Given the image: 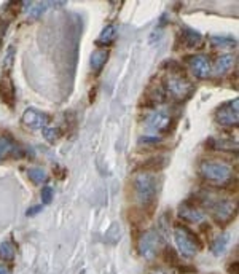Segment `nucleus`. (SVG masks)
<instances>
[{
    "instance_id": "ddd939ff",
    "label": "nucleus",
    "mask_w": 239,
    "mask_h": 274,
    "mask_svg": "<svg viewBox=\"0 0 239 274\" xmlns=\"http://www.w3.org/2000/svg\"><path fill=\"white\" fill-rule=\"evenodd\" d=\"M0 99L5 104L8 109H15L16 106V91H15V84L10 77V73H4L0 77Z\"/></svg>"
},
{
    "instance_id": "39448f33",
    "label": "nucleus",
    "mask_w": 239,
    "mask_h": 274,
    "mask_svg": "<svg viewBox=\"0 0 239 274\" xmlns=\"http://www.w3.org/2000/svg\"><path fill=\"white\" fill-rule=\"evenodd\" d=\"M163 245H164V239L160 234V231L150 230L141 236L139 242H137V249H139V253L145 260H153L156 255H158Z\"/></svg>"
},
{
    "instance_id": "f704fd0d",
    "label": "nucleus",
    "mask_w": 239,
    "mask_h": 274,
    "mask_svg": "<svg viewBox=\"0 0 239 274\" xmlns=\"http://www.w3.org/2000/svg\"><path fill=\"white\" fill-rule=\"evenodd\" d=\"M212 274H217V272H212Z\"/></svg>"
},
{
    "instance_id": "c756f323",
    "label": "nucleus",
    "mask_w": 239,
    "mask_h": 274,
    "mask_svg": "<svg viewBox=\"0 0 239 274\" xmlns=\"http://www.w3.org/2000/svg\"><path fill=\"white\" fill-rule=\"evenodd\" d=\"M226 271H228V274H239V263H237V260H233L231 263H228Z\"/></svg>"
},
{
    "instance_id": "6e6552de",
    "label": "nucleus",
    "mask_w": 239,
    "mask_h": 274,
    "mask_svg": "<svg viewBox=\"0 0 239 274\" xmlns=\"http://www.w3.org/2000/svg\"><path fill=\"white\" fill-rule=\"evenodd\" d=\"M171 123H172V115L166 109H158L147 117V128L155 132H160V134H164V132L169 131Z\"/></svg>"
},
{
    "instance_id": "20e7f679",
    "label": "nucleus",
    "mask_w": 239,
    "mask_h": 274,
    "mask_svg": "<svg viewBox=\"0 0 239 274\" xmlns=\"http://www.w3.org/2000/svg\"><path fill=\"white\" fill-rule=\"evenodd\" d=\"M164 89H166V94H171L176 101H187L195 93V84L183 75V72L169 73L164 83Z\"/></svg>"
},
{
    "instance_id": "cd10ccee",
    "label": "nucleus",
    "mask_w": 239,
    "mask_h": 274,
    "mask_svg": "<svg viewBox=\"0 0 239 274\" xmlns=\"http://www.w3.org/2000/svg\"><path fill=\"white\" fill-rule=\"evenodd\" d=\"M210 43L214 46H236V40L231 39V37H220V35H214L210 37Z\"/></svg>"
},
{
    "instance_id": "4be33fe9",
    "label": "nucleus",
    "mask_w": 239,
    "mask_h": 274,
    "mask_svg": "<svg viewBox=\"0 0 239 274\" xmlns=\"http://www.w3.org/2000/svg\"><path fill=\"white\" fill-rule=\"evenodd\" d=\"M206 145H209V148H218V150H234V152L237 150L236 142H231V140H218L214 137L207 139Z\"/></svg>"
},
{
    "instance_id": "dca6fc26",
    "label": "nucleus",
    "mask_w": 239,
    "mask_h": 274,
    "mask_svg": "<svg viewBox=\"0 0 239 274\" xmlns=\"http://www.w3.org/2000/svg\"><path fill=\"white\" fill-rule=\"evenodd\" d=\"M179 37H180L182 46H185V48H195V46H198L203 42V35L195 29H183L180 31Z\"/></svg>"
},
{
    "instance_id": "0eeeda50",
    "label": "nucleus",
    "mask_w": 239,
    "mask_h": 274,
    "mask_svg": "<svg viewBox=\"0 0 239 274\" xmlns=\"http://www.w3.org/2000/svg\"><path fill=\"white\" fill-rule=\"evenodd\" d=\"M210 212H212V219L218 225H228L236 217V203L229 201V200H220L214 201V204L209 207Z\"/></svg>"
},
{
    "instance_id": "5701e85b",
    "label": "nucleus",
    "mask_w": 239,
    "mask_h": 274,
    "mask_svg": "<svg viewBox=\"0 0 239 274\" xmlns=\"http://www.w3.org/2000/svg\"><path fill=\"white\" fill-rule=\"evenodd\" d=\"M226 244H228V236L226 234H220L214 239V242L210 244V250H212L214 255H222L226 249Z\"/></svg>"
},
{
    "instance_id": "bb28decb",
    "label": "nucleus",
    "mask_w": 239,
    "mask_h": 274,
    "mask_svg": "<svg viewBox=\"0 0 239 274\" xmlns=\"http://www.w3.org/2000/svg\"><path fill=\"white\" fill-rule=\"evenodd\" d=\"M15 56H16V50L15 46L10 45L8 46V50L5 53V59H4V73H10L12 67H13V62H15Z\"/></svg>"
},
{
    "instance_id": "423d86ee",
    "label": "nucleus",
    "mask_w": 239,
    "mask_h": 274,
    "mask_svg": "<svg viewBox=\"0 0 239 274\" xmlns=\"http://www.w3.org/2000/svg\"><path fill=\"white\" fill-rule=\"evenodd\" d=\"M215 121L218 123L220 126H237V121H239V99H233L229 102L222 104L217 110H215V115H214Z\"/></svg>"
},
{
    "instance_id": "f257e3e1",
    "label": "nucleus",
    "mask_w": 239,
    "mask_h": 274,
    "mask_svg": "<svg viewBox=\"0 0 239 274\" xmlns=\"http://www.w3.org/2000/svg\"><path fill=\"white\" fill-rule=\"evenodd\" d=\"M158 190H160V178L155 174L139 172L133 178V192L134 200L139 204V209L152 217L156 206H158Z\"/></svg>"
},
{
    "instance_id": "b1692460",
    "label": "nucleus",
    "mask_w": 239,
    "mask_h": 274,
    "mask_svg": "<svg viewBox=\"0 0 239 274\" xmlns=\"http://www.w3.org/2000/svg\"><path fill=\"white\" fill-rule=\"evenodd\" d=\"M163 260L172 264V266H179L180 258H179V253L176 252V249H172L171 245H164L163 249Z\"/></svg>"
},
{
    "instance_id": "2f4dec72",
    "label": "nucleus",
    "mask_w": 239,
    "mask_h": 274,
    "mask_svg": "<svg viewBox=\"0 0 239 274\" xmlns=\"http://www.w3.org/2000/svg\"><path fill=\"white\" fill-rule=\"evenodd\" d=\"M42 211H43L42 204H40V206H32L31 209H27L26 215H27V217H34V215H37V214H40Z\"/></svg>"
},
{
    "instance_id": "4468645a",
    "label": "nucleus",
    "mask_w": 239,
    "mask_h": 274,
    "mask_svg": "<svg viewBox=\"0 0 239 274\" xmlns=\"http://www.w3.org/2000/svg\"><path fill=\"white\" fill-rule=\"evenodd\" d=\"M179 217L187 223H199L203 222L204 214L201 207H198L191 200H187L179 206Z\"/></svg>"
},
{
    "instance_id": "a878e982",
    "label": "nucleus",
    "mask_w": 239,
    "mask_h": 274,
    "mask_svg": "<svg viewBox=\"0 0 239 274\" xmlns=\"http://www.w3.org/2000/svg\"><path fill=\"white\" fill-rule=\"evenodd\" d=\"M62 136V131L59 128H43V137L48 144H56Z\"/></svg>"
},
{
    "instance_id": "7c9ffc66",
    "label": "nucleus",
    "mask_w": 239,
    "mask_h": 274,
    "mask_svg": "<svg viewBox=\"0 0 239 274\" xmlns=\"http://www.w3.org/2000/svg\"><path fill=\"white\" fill-rule=\"evenodd\" d=\"M8 24H10V21H8L4 15L0 16V37L5 35V32H7V29H8Z\"/></svg>"
},
{
    "instance_id": "473e14b6",
    "label": "nucleus",
    "mask_w": 239,
    "mask_h": 274,
    "mask_svg": "<svg viewBox=\"0 0 239 274\" xmlns=\"http://www.w3.org/2000/svg\"><path fill=\"white\" fill-rule=\"evenodd\" d=\"M160 137L158 136H153V137H150V136H144L142 139H141V142H144V144H156V142H160Z\"/></svg>"
},
{
    "instance_id": "412c9836",
    "label": "nucleus",
    "mask_w": 239,
    "mask_h": 274,
    "mask_svg": "<svg viewBox=\"0 0 239 274\" xmlns=\"http://www.w3.org/2000/svg\"><path fill=\"white\" fill-rule=\"evenodd\" d=\"M15 244L12 241H4L0 244V260L2 261H13L15 260Z\"/></svg>"
},
{
    "instance_id": "6ab92c4d",
    "label": "nucleus",
    "mask_w": 239,
    "mask_h": 274,
    "mask_svg": "<svg viewBox=\"0 0 239 274\" xmlns=\"http://www.w3.org/2000/svg\"><path fill=\"white\" fill-rule=\"evenodd\" d=\"M107 59H108V51L107 50H96V51H93V54H91V58H89L91 69L99 72L105 65Z\"/></svg>"
},
{
    "instance_id": "a211bd4d",
    "label": "nucleus",
    "mask_w": 239,
    "mask_h": 274,
    "mask_svg": "<svg viewBox=\"0 0 239 274\" xmlns=\"http://www.w3.org/2000/svg\"><path fill=\"white\" fill-rule=\"evenodd\" d=\"M234 65V56L233 54H223L220 56L215 62V73L218 77H223L226 72L231 70V67Z\"/></svg>"
},
{
    "instance_id": "c85d7f7f",
    "label": "nucleus",
    "mask_w": 239,
    "mask_h": 274,
    "mask_svg": "<svg viewBox=\"0 0 239 274\" xmlns=\"http://www.w3.org/2000/svg\"><path fill=\"white\" fill-rule=\"evenodd\" d=\"M40 196H42V203H43V204H51V201H53V196H54L53 188H51L50 185H45V187L42 188V193H40Z\"/></svg>"
},
{
    "instance_id": "f03ea898",
    "label": "nucleus",
    "mask_w": 239,
    "mask_h": 274,
    "mask_svg": "<svg viewBox=\"0 0 239 274\" xmlns=\"http://www.w3.org/2000/svg\"><path fill=\"white\" fill-rule=\"evenodd\" d=\"M199 175L204 178L210 187L223 188L233 180V169L223 161H214V159H203L199 163Z\"/></svg>"
},
{
    "instance_id": "f3484780",
    "label": "nucleus",
    "mask_w": 239,
    "mask_h": 274,
    "mask_svg": "<svg viewBox=\"0 0 239 274\" xmlns=\"http://www.w3.org/2000/svg\"><path fill=\"white\" fill-rule=\"evenodd\" d=\"M115 39H116V26L108 24L104 27L102 32H100L99 39L96 40V45L97 46H108L115 42Z\"/></svg>"
},
{
    "instance_id": "aec40b11",
    "label": "nucleus",
    "mask_w": 239,
    "mask_h": 274,
    "mask_svg": "<svg viewBox=\"0 0 239 274\" xmlns=\"http://www.w3.org/2000/svg\"><path fill=\"white\" fill-rule=\"evenodd\" d=\"M27 175H29V180L32 184H35V185L47 184V180H48V174L42 167H31V169H27Z\"/></svg>"
},
{
    "instance_id": "9d476101",
    "label": "nucleus",
    "mask_w": 239,
    "mask_h": 274,
    "mask_svg": "<svg viewBox=\"0 0 239 274\" xmlns=\"http://www.w3.org/2000/svg\"><path fill=\"white\" fill-rule=\"evenodd\" d=\"M50 115H47L45 112H40V110H37V109H26L24 113H23V117H21V121H23V125L26 128H29V129H43V128H47L48 126V123H50Z\"/></svg>"
},
{
    "instance_id": "f8f14e48",
    "label": "nucleus",
    "mask_w": 239,
    "mask_h": 274,
    "mask_svg": "<svg viewBox=\"0 0 239 274\" xmlns=\"http://www.w3.org/2000/svg\"><path fill=\"white\" fill-rule=\"evenodd\" d=\"M187 64H188L191 73L195 75L196 78H201V80L207 78L209 75H210V70H212L209 59L206 58V56H203V54L187 56Z\"/></svg>"
},
{
    "instance_id": "1a4fd4ad",
    "label": "nucleus",
    "mask_w": 239,
    "mask_h": 274,
    "mask_svg": "<svg viewBox=\"0 0 239 274\" xmlns=\"http://www.w3.org/2000/svg\"><path fill=\"white\" fill-rule=\"evenodd\" d=\"M166 89H164V84H161L160 81H156V83H152L147 86L145 93H144V96H142V101L141 104L144 107H156V106H160V104H163L164 101H166Z\"/></svg>"
},
{
    "instance_id": "2eb2a0df",
    "label": "nucleus",
    "mask_w": 239,
    "mask_h": 274,
    "mask_svg": "<svg viewBox=\"0 0 239 274\" xmlns=\"http://www.w3.org/2000/svg\"><path fill=\"white\" fill-rule=\"evenodd\" d=\"M168 163H169V159L166 155H156V156H152L149 159H145V161H142L139 166V171L155 174V172L163 171V169L168 166Z\"/></svg>"
},
{
    "instance_id": "7ed1b4c3",
    "label": "nucleus",
    "mask_w": 239,
    "mask_h": 274,
    "mask_svg": "<svg viewBox=\"0 0 239 274\" xmlns=\"http://www.w3.org/2000/svg\"><path fill=\"white\" fill-rule=\"evenodd\" d=\"M174 239H176L179 252L187 258H193L199 250L204 249V244L199 239V236L183 223L174 225Z\"/></svg>"
},
{
    "instance_id": "72a5a7b5",
    "label": "nucleus",
    "mask_w": 239,
    "mask_h": 274,
    "mask_svg": "<svg viewBox=\"0 0 239 274\" xmlns=\"http://www.w3.org/2000/svg\"><path fill=\"white\" fill-rule=\"evenodd\" d=\"M0 274H12V268L7 266L4 263H0Z\"/></svg>"
},
{
    "instance_id": "393cba45",
    "label": "nucleus",
    "mask_w": 239,
    "mask_h": 274,
    "mask_svg": "<svg viewBox=\"0 0 239 274\" xmlns=\"http://www.w3.org/2000/svg\"><path fill=\"white\" fill-rule=\"evenodd\" d=\"M47 2H31L29 4V8H27V15H29L32 20H39V18L45 13V10H47Z\"/></svg>"
},
{
    "instance_id": "9b49d317",
    "label": "nucleus",
    "mask_w": 239,
    "mask_h": 274,
    "mask_svg": "<svg viewBox=\"0 0 239 274\" xmlns=\"http://www.w3.org/2000/svg\"><path fill=\"white\" fill-rule=\"evenodd\" d=\"M26 155V150L16 144V140L10 134L0 136V161L8 158H23Z\"/></svg>"
}]
</instances>
